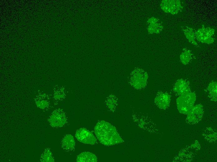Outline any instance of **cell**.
I'll use <instances>...</instances> for the list:
<instances>
[{
    "instance_id": "obj_1",
    "label": "cell",
    "mask_w": 217,
    "mask_h": 162,
    "mask_svg": "<svg viewBox=\"0 0 217 162\" xmlns=\"http://www.w3.org/2000/svg\"><path fill=\"white\" fill-rule=\"evenodd\" d=\"M99 141L105 146H111L123 142L116 128L105 121H99L94 128Z\"/></svg>"
},
{
    "instance_id": "obj_2",
    "label": "cell",
    "mask_w": 217,
    "mask_h": 162,
    "mask_svg": "<svg viewBox=\"0 0 217 162\" xmlns=\"http://www.w3.org/2000/svg\"><path fill=\"white\" fill-rule=\"evenodd\" d=\"M196 99L195 93L191 91L179 96L176 102L180 113L187 114L193 107Z\"/></svg>"
},
{
    "instance_id": "obj_3",
    "label": "cell",
    "mask_w": 217,
    "mask_h": 162,
    "mask_svg": "<svg viewBox=\"0 0 217 162\" xmlns=\"http://www.w3.org/2000/svg\"><path fill=\"white\" fill-rule=\"evenodd\" d=\"M148 75L147 72L140 68H136L131 73L129 83L131 86L137 90L144 88L146 86Z\"/></svg>"
},
{
    "instance_id": "obj_4",
    "label": "cell",
    "mask_w": 217,
    "mask_h": 162,
    "mask_svg": "<svg viewBox=\"0 0 217 162\" xmlns=\"http://www.w3.org/2000/svg\"><path fill=\"white\" fill-rule=\"evenodd\" d=\"M48 121L51 126L57 128L62 127L65 125L67 121V118L62 110L57 109L51 113Z\"/></svg>"
},
{
    "instance_id": "obj_5",
    "label": "cell",
    "mask_w": 217,
    "mask_h": 162,
    "mask_svg": "<svg viewBox=\"0 0 217 162\" xmlns=\"http://www.w3.org/2000/svg\"><path fill=\"white\" fill-rule=\"evenodd\" d=\"M75 136L79 141L84 144L93 145L96 143V138L93 134L85 128L77 130Z\"/></svg>"
},
{
    "instance_id": "obj_6",
    "label": "cell",
    "mask_w": 217,
    "mask_h": 162,
    "mask_svg": "<svg viewBox=\"0 0 217 162\" xmlns=\"http://www.w3.org/2000/svg\"><path fill=\"white\" fill-rule=\"evenodd\" d=\"M203 113V108L201 104H199L194 106L187 114V122L190 124L197 123L202 119Z\"/></svg>"
},
{
    "instance_id": "obj_7",
    "label": "cell",
    "mask_w": 217,
    "mask_h": 162,
    "mask_svg": "<svg viewBox=\"0 0 217 162\" xmlns=\"http://www.w3.org/2000/svg\"><path fill=\"white\" fill-rule=\"evenodd\" d=\"M162 2L161 7L163 10L172 14H176L182 8L179 0H164Z\"/></svg>"
},
{
    "instance_id": "obj_8",
    "label": "cell",
    "mask_w": 217,
    "mask_h": 162,
    "mask_svg": "<svg viewBox=\"0 0 217 162\" xmlns=\"http://www.w3.org/2000/svg\"><path fill=\"white\" fill-rule=\"evenodd\" d=\"M173 90L179 96L189 93L191 91L190 83L186 79H179L176 82Z\"/></svg>"
},
{
    "instance_id": "obj_9",
    "label": "cell",
    "mask_w": 217,
    "mask_h": 162,
    "mask_svg": "<svg viewBox=\"0 0 217 162\" xmlns=\"http://www.w3.org/2000/svg\"><path fill=\"white\" fill-rule=\"evenodd\" d=\"M171 101V96L168 93L159 92L154 99V102L160 109L165 110L169 106Z\"/></svg>"
},
{
    "instance_id": "obj_10",
    "label": "cell",
    "mask_w": 217,
    "mask_h": 162,
    "mask_svg": "<svg viewBox=\"0 0 217 162\" xmlns=\"http://www.w3.org/2000/svg\"><path fill=\"white\" fill-rule=\"evenodd\" d=\"M215 30L210 27L205 28L203 25L202 28L199 29L195 33L196 39L202 43H205L206 40L212 37L214 34Z\"/></svg>"
},
{
    "instance_id": "obj_11",
    "label": "cell",
    "mask_w": 217,
    "mask_h": 162,
    "mask_svg": "<svg viewBox=\"0 0 217 162\" xmlns=\"http://www.w3.org/2000/svg\"><path fill=\"white\" fill-rule=\"evenodd\" d=\"M61 144L63 149L66 151L69 152L74 150L75 142L73 136L69 134L66 135L61 141Z\"/></svg>"
},
{
    "instance_id": "obj_12",
    "label": "cell",
    "mask_w": 217,
    "mask_h": 162,
    "mask_svg": "<svg viewBox=\"0 0 217 162\" xmlns=\"http://www.w3.org/2000/svg\"><path fill=\"white\" fill-rule=\"evenodd\" d=\"M76 160L79 162H94L97 161L98 160L94 154L89 152H84L77 156Z\"/></svg>"
},
{
    "instance_id": "obj_13",
    "label": "cell",
    "mask_w": 217,
    "mask_h": 162,
    "mask_svg": "<svg viewBox=\"0 0 217 162\" xmlns=\"http://www.w3.org/2000/svg\"><path fill=\"white\" fill-rule=\"evenodd\" d=\"M207 91L211 100L215 102L217 101V83L216 81H212L210 83Z\"/></svg>"
},
{
    "instance_id": "obj_14",
    "label": "cell",
    "mask_w": 217,
    "mask_h": 162,
    "mask_svg": "<svg viewBox=\"0 0 217 162\" xmlns=\"http://www.w3.org/2000/svg\"><path fill=\"white\" fill-rule=\"evenodd\" d=\"M36 103L39 108L45 109L49 105V101L46 95L42 94L37 96L36 98Z\"/></svg>"
},
{
    "instance_id": "obj_15",
    "label": "cell",
    "mask_w": 217,
    "mask_h": 162,
    "mask_svg": "<svg viewBox=\"0 0 217 162\" xmlns=\"http://www.w3.org/2000/svg\"><path fill=\"white\" fill-rule=\"evenodd\" d=\"M118 99L116 96L110 95L107 98L105 103L108 108L111 111L114 112L117 105Z\"/></svg>"
},
{
    "instance_id": "obj_16",
    "label": "cell",
    "mask_w": 217,
    "mask_h": 162,
    "mask_svg": "<svg viewBox=\"0 0 217 162\" xmlns=\"http://www.w3.org/2000/svg\"><path fill=\"white\" fill-rule=\"evenodd\" d=\"M193 58V55L189 50L184 51L180 55V59L181 62L184 64H188Z\"/></svg>"
},
{
    "instance_id": "obj_17",
    "label": "cell",
    "mask_w": 217,
    "mask_h": 162,
    "mask_svg": "<svg viewBox=\"0 0 217 162\" xmlns=\"http://www.w3.org/2000/svg\"><path fill=\"white\" fill-rule=\"evenodd\" d=\"M40 160L41 162H54V159L52 152L49 148L44 150L41 156Z\"/></svg>"
},
{
    "instance_id": "obj_18",
    "label": "cell",
    "mask_w": 217,
    "mask_h": 162,
    "mask_svg": "<svg viewBox=\"0 0 217 162\" xmlns=\"http://www.w3.org/2000/svg\"><path fill=\"white\" fill-rule=\"evenodd\" d=\"M188 28L186 29L183 30L186 37L188 39L189 42L196 45L197 43L195 40V37L193 29L191 28Z\"/></svg>"
},
{
    "instance_id": "obj_19",
    "label": "cell",
    "mask_w": 217,
    "mask_h": 162,
    "mask_svg": "<svg viewBox=\"0 0 217 162\" xmlns=\"http://www.w3.org/2000/svg\"><path fill=\"white\" fill-rule=\"evenodd\" d=\"M207 131L209 133L208 134L206 133L205 136V138L208 139V141H214L216 139V132L214 131L213 130L210 128H208Z\"/></svg>"
},
{
    "instance_id": "obj_20",
    "label": "cell",
    "mask_w": 217,
    "mask_h": 162,
    "mask_svg": "<svg viewBox=\"0 0 217 162\" xmlns=\"http://www.w3.org/2000/svg\"><path fill=\"white\" fill-rule=\"evenodd\" d=\"M65 96V93L62 90L55 91L54 93V97L56 99L60 100L63 99Z\"/></svg>"
}]
</instances>
